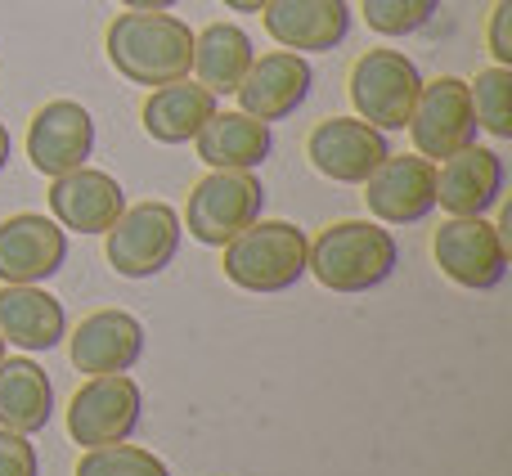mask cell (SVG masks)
I'll use <instances>...</instances> for the list:
<instances>
[{
    "label": "cell",
    "mask_w": 512,
    "mask_h": 476,
    "mask_svg": "<svg viewBox=\"0 0 512 476\" xmlns=\"http://www.w3.org/2000/svg\"><path fill=\"white\" fill-rule=\"evenodd\" d=\"M108 63L122 72L131 86H167V81L189 77L194 68V32L185 18L176 14H144V9H126L108 23L104 32Z\"/></svg>",
    "instance_id": "obj_1"
},
{
    "label": "cell",
    "mask_w": 512,
    "mask_h": 476,
    "mask_svg": "<svg viewBox=\"0 0 512 476\" xmlns=\"http://www.w3.org/2000/svg\"><path fill=\"white\" fill-rule=\"evenodd\" d=\"M400 247L391 230H382L378 221H337L328 230L310 238L306 274H315L328 292H373L396 274Z\"/></svg>",
    "instance_id": "obj_2"
},
{
    "label": "cell",
    "mask_w": 512,
    "mask_h": 476,
    "mask_svg": "<svg viewBox=\"0 0 512 476\" xmlns=\"http://www.w3.org/2000/svg\"><path fill=\"white\" fill-rule=\"evenodd\" d=\"M221 270L243 292H288L306 279L310 238L292 221H252L221 247Z\"/></svg>",
    "instance_id": "obj_3"
},
{
    "label": "cell",
    "mask_w": 512,
    "mask_h": 476,
    "mask_svg": "<svg viewBox=\"0 0 512 476\" xmlns=\"http://www.w3.org/2000/svg\"><path fill=\"white\" fill-rule=\"evenodd\" d=\"M261 212H265V185L256 180V171H212V176H203L189 189L180 225L203 247H225L239 230L261 221Z\"/></svg>",
    "instance_id": "obj_4"
},
{
    "label": "cell",
    "mask_w": 512,
    "mask_h": 476,
    "mask_svg": "<svg viewBox=\"0 0 512 476\" xmlns=\"http://www.w3.org/2000/svg\"><path fill=\"white\" fill-rule=\"evenodd\" d=\"M180 238H185V225L171 203H135L104 234V252L122 279H153L176 261Z\"/></svg>",
    "instance_id": "obj_5"
},
{
    "label": "cell",
    "mask_w": 512,
    "mask_h": 476,
    "mask_svg": "<svg viewBox=\"0 0 512 476\" xmlns=\"http://www.w3.org/2000/svg\"><path fill=\"white\" fill-rule=\"evenodd\" d=\"M351 104L355 117H364L378 131H405L414 99L423 90V72L400 50H369L351 63Z\"/></svg>",
    "instance_id": "obj_6"
},
{
    "label": "cell",
    "mask_w": 512,
    "mask_h": 476,
    "mask_svg": "<svg viewBox=\"0 0 512 476\" xmlns=\"http://www.w3.org/2000/svg\"><path fill=\"white\" fill-rule=\"evenodd\" d=\"M144 414V391L131 373H99L68 400V436L81 450L131 441Z\"/></svg>",
    "instance_id": "obj_7"
},
{
    "label": "cell",
    "mask_w": 512,
    "mask_h": 476,
    "mask_svg": "<svg viewBox=\"0 0 512 476\" xmlns=\"http://www.w3.org/2000/svg\"><path fill=\"white\" fill-rule=\"evenodd\" d=\"M432 256L450 283L468 292H490L508 279L512 247L486 216H450L432 238Z\"/></svg>",
    "instance_id": "obj_8"
},
{
    "label": "cell",
    "mask_w": 512,
    "mask_h": 476,
    "mask_svg": "<svg viewBox=\"0 0 512 476\" xmlns=\"http://www.w3.org/2000/svg\"><path fill=\"white\" fill-rule=\"evenodd\" d=\"M409 140H414L418 158L441 162L450 153L477 144V113H472V95L463 77H436L423 81L409 113Z\"/></svg>",
    "instance_id": "obj_9"
},
{
    "label": "cell",
    "mask_w": 512,
    "mask_h": 476,
    "mask_svg": "<svg viewBox=\"0 0 512 476\" xmlns=\"http://www.w3.org/2000/svg\"><path fill=\"white\" fill-rule=\"evenodd\" d=\"M306 158L324 180L364 185L382 167V158H391V140L364 117H328L306 135Z\"/></svg>",
    "instance_id": "obj_10"
},
{
    "label": "cell",
    "mask_w": 512,
    "mask_h": 476,
    "mask_svg": "<svg viewBox=\"0 0 512 476\" xmlns=\"http://www.w3.org/2000/svg\"><path fill=\"white\" fill-rule=\"evenodd\" d=\"M364 207L378 225H418L436 212V162L418 153H391L364 180Z\"/></svg>",
    "instance_id": "obj_11"
},
{
    "label": "cell",
    "mask_w": 512,
    "mask_h": 476,
    "mask_svg": "<svg viewBox=\"0 0 512 476\" xmlns=\"http://www.w3.org/2000/svg\"><path fill=\"white\" fill-rule=\"evenodd\" d=\"M95 153V117L77 99H50L27 126V162L41 176H68Z\"/></svg>",
    "instance_id": "obj_12"
},
{
    "label": "cell",
    "mask_w": 512,
    "mask_h": 476,
    "mask_svg": "<svg viewBox=\"0 0 512 476\" xmlns=\"http://www.w3.org/2000/svg\"><path fill=\"white\" fill-rule=\"evenodd\" d=\"M68 265V230L54 216L18 212L0 221V283H45Z\"/></svg>",
    "instance_id": "obj_13"
},
{
    "label": "cell",
    "mask_w": 512,
    "mask_h": 476,
    "mask_svg": "<svg viewBox=\"0 0 512 476\" xmlns=\"http://www.w3.org/2000/svg\"><path fill=\"white\" fill-rule=\"evenodd\" d=\"M504 185L508 167L486 144H468L436 162V207L450 216H490L504 203Z\"/></svg>",
    "instance_id": "obj_14"
},
{
    "label": "cell",
    "mask_w": 512,
    "mask_h": 476,
    "mask_svg": "<svg viewBox=\"0 0 512 476\" xmlns=\"http://www.w3.org/2000/svg\"><path fill=\"white\" fill-rule=\"evenodd\" d=\"M310 86H315V72H310L306 54L297 50H274L252 59L248 77L239 81V108L256 122H283L292 117L301 104L310 99Z\"/></svg>",
    "instance_id": "obj_15"
},
{
    "label": "cell",
    "mask_w": 512,
    "mask_h": 476,
    "mask_svg": "<svg viewBox=\"0 0 512 476\" xmlns=\"http://www.w3.org/2000/svg\"><path fill=\"white\" fill-rule=\"evenodd\" d=\"M261 23L279 50L328 54L351 36V5L346 0H265Z\"/></svg>",
    "instance_id": "obj_16"
},
{
    "label": "cell",
    "mask_w": 512,
    "mask_h": 476,
    "mask_svg": "<svg viewBox=\"0 0 512 476\" xmlns=\"http://www.w3.org/2000/svg\"><path fill=\"white\" fill-rule=\"evenodd\" d=\"M126 212V189L117 176L95 167H77L50 180V216L72 234H108Z\"/></svg>",
    "instance_id": "obj_17"
},
{
    "label": "cell",
    "mask_w": 512,
    "mask_h": 476,
    "mask_svg": "<svg viewBox=\"0 0 512 476\" xmlns=\"http://www.w3.org/2000/svg\"><path fill=\"white\" fill-rule=\"evenodd\" d=\"M68 355L77 373H131L144 355V324L126 310H95L68 337Z\"/></svg>",
    "instance_id": "obj_18"
},
{
    "label": "cell",
    "mask_w": 512,
    "mask_h": 476,
    "mask_svg": "<svg viewBox=\"0 0 512 476\" xmlns=\"http://www.w3.org/2000/svg\"><path fill=\"white\" fill-rule=\"evenodd\" d=\"M0 337L27 355L54 351L68 337L63 301L41 283H0Z\"/></svg>",
    "instance_id": "obj_19"
},
{
    "label": "cell",
    "mask_w": 512,
    "mask_h": 476,
    "mask_svg": "<svg viewBox=\"0 0 512 476\" xmlns=\"http://www.w3.org/2000/svg\"><path fill=\"white\" fill-rule=\"evenodd\" d=\"M216 113H221V104H216L212 90L180 77V81H167V86L149 90V99H144V108H140V126H144V135L158 144H189Z\"/></svg>",
    "instance_id": "obj_20"
},
{
    "label": "cell",
    "mask_w": 512,
    "mask_h": 476,
    "mask_svg": "<svg viewBox=\"0 0 512 476\" xmlns=\"http://www.w3.org/2000/svg\"><path fill=\"white\" fill-rule=\"evenodd\" d=\"M194 149L212 171H256L270 158L274 135L270 122H256L243 108H234V113H216L194 135Z\"/></svg>",
    "instance_id": "obj_21"
},
{
    "label": "cell",
    "mask_w": 512,
    "mask_h": 476,
    "mask_svg": "<svg viewBox=\"0 0 512 476\" xmlns=\"http://www.w3.org/2000/svg\"><path fill=\"white\" fill-rule=\"evenodd\" d=\"M54 418V382L45 378V369L27 355L0 360V427L9 432L36 436L45 432Z\"/></svg>",
    "instance_id": "obj_22"
},
{
    "label": "cell",
    "mask_w": 512,
    "mask_h": 476,
    "mask_svg": "<svg viewBox=\"0 0 512 476\" xmlns=\"http://www.w3.org/2000/svg\"><path fill=\"white\" fill-rule=\"evenodd\" d=\"M256 50H252V36L243 32L239 23H212L203 32H194V81L207 86L216 99L234 95L239 81L248 77Z\"/></svg>",
    "instance_id": "obj_23"
},
{
    "label": "cell",
    "mask_w": 512,
    "mask_h": 476,
    "mask_svg": "<svg viewBox=\"0 0 512 476\" xmlns=\"http://www.w3.org/2000/svg\"><path fill=\"white\" fill-rule=\"evenodd\" d=\"M472 113H477V131L495 135V140H512V68H481L468 81Z\"/></svg>",
    "instance_id": "obj_24"
},
{
    "label": "cell",
    "mask_w": 512,
    "mask_h": 476,
    "mask_svg": "<svg viewBox=\"0 0 512 476\" xmlns=\"http://www.w3.org/2000/svg\"><path fill=\"white\" fill-rule=\"evenodd\" d=\"M77 476H171V468L153 450L117 441V445H99V450L81 454Z\"/></svg>",
    "instance_id": "obj_25"
},
{
    "label": "cell",
    "mask_w": 512,
    "mask_h": 476,
    "mask_svg": "<svg viewBox=\"0 0 512 476\" xmlns=\"http://www.w3.org/2000/svg\"><path fill=\"white\" fill-rule=\"evenodd\" d=\"M364 23L378 36H414L436 18L441 0H364Z\"/></svg>",
    "instance_id": "obj_26"
},
{
    "label": "cell",
    "mask_w": 512,
    "mask_h": 476,
    "mask_svg": "<svg viewBox=\"0 0 512 476\" xmlns=\"http://www.w3.org/2000/svg\"><path fill=\"white\" fill-rule=\"evenodd\" d=\"M0 476H41V459H36L32 436L0 427Z\"/></svg>",
    "instance_id": "obj_27"
},
{
    "label": "cell",
    "mask_w": 512,
    "mask_h": 476,
    "mask_svg": "<svg viewBox=\"0 0 512 476\" xmlns=\"http://www.w3.org/2000/svg\"><path fill=\"white\" fill-rule=\"evenodd\" d=\"M486 45L499 68H512V0H495L486 23Z\"/></svg>",
    "instance_id": "obj_28"
},
{
    "label": "cell",
    "mask_w": 512,
    "mask_h": 476,
    "mask_svg": "<svg viewBox=\"0 0 512 476\" xmlns=\"http://www.w3.org/2000/svg\"><path fill=\"white\" fill-rule=\"evenodd\" d=\"M126 9H144V14H162V9H176L180 0H117Z\"/></svg>",
    "instance_id": "obj_29"
},
{
    "label": "cell",
    "mask_w": 512,
    "mask_h": 476,
    "mask_svg": "<svg viewBox=\"0 0 512 476\" xmlns=\"http://www.w3.org/2000/svg\"><path fill=\"white\" fill-rule=\"evenodd\" d=\"M225 9H234V14H261L265 0H221Z\"/></svg>",
    "instance_id": "obj_30"
},
{
    "label": "cell",
    "mask_w": 512,
    "mask_h": 476,
    "mask_svg": "<svg viewBox=\"0 0 512 476\" xmlns=\"http://www.w3.org/2000/svg\"><path fill=\"white\" fill-rule=\"evenodd\" d=\"M9 153H14V140H9V126L0 122V171L9 167Z\"/></svg>",
    "instance_id": "obj_31"
},
{
    "label": "cell",
    "mask_w": 512,
    "mask_h": 476,
    "mask_svg": "<svg viewBox=\"0 0 512 476\" xmlns=\"http://www.w3.org/2000/svg\"><path fill=\"white\" fill-rule=\"evenodd\" d=\"M5 351H9V346H5V337H0V360H5Z\"/></svg>",
    "instance_id": "obj_32"
}]
</instances>
